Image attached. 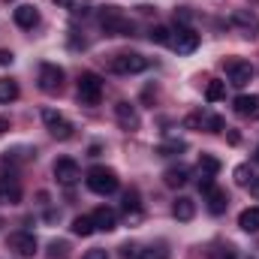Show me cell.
Wrapping results in <instances>:
<instances>
[{"instance_id": "cell-33", "label": "cell", "mask_w": 259, "mask_h": 259, "mask_svg": "<svg viewBox=\"0 0 259 259\" xmlns=\"http://www.w3.org/2000/svg\"><path fill=\"white\" fill-rule=\"evenodd\" d=\"M175 21H178V27H190L193 12H190V9H184V6H178V9H175Z\"/></svg>"}, {"instance_id": "cell-12", "label": "cell", "mask_w": 259, "mask_h": 259, "mask_svg": "<svg viewBox=\"0 0 259 259\" xmlns=\"http://www.w3.org/2000/svg\"><path fill=\"white\" fill-rule=\"evenodd\" d=\"M0 202L3 205H18L21 202V181L12 172H3L0 175Z\"/></svg>"}, {"instance_id": "cell-19", "label": "cell", "mask_w": 259, "mask_h": 259, "mask_svg": "<svg viewBox=\"0 0 259 259\" xmlns=\"http://www.w3.org/2000/svg\"><path fill=\"white\" fill-rule=\"evenodd\" d=\"M205 202H208V211L211 214H223L226 205H229V196H226V190H220V187H211L205 193Z\"/></svg>"}, {"instance_id": "cell-37", "label": "cell", "mask_w": 259, "mask_h": 259, "mask_svg": "<svg viewBox=\"0 0 259 259\" xmlns=\"http://www.w3.org/2000/svg\"><path fill=\"white\" fill-rule=\"evenodd\" d=\"M33 151H24V148H15V151H6V160H30Z\"/></svg>"}, {"instance_id": "cell-22", "label": "cell", "mask_w": 259, "mask_h": 259, "mask_svg": "<svg viewBox=\"0 0 259 259\" xmlns=\"http://www.w3.org/2000/svg\"><path fill=\"white\" fill-rule=\"evenodd\" d=\"M52 3L66 9L69 15H88L91 12V0H52Z\"/></svg>"}, {"instance_id": "cell-29", "label": "cell", "mask_w": 259, "mask_h": 259, "mask_svg": "<svg viewBox=\"0 0 259 259\" xmlns=\"http://www.w3.org/2000/svg\"><path fill=\"white\" fill-rule=\"evenodd\" d=\"M232 175H235V184H238V187H250V184H253V178H256V175L250 172V166H235V172H232Z\"/></svg>"}, {"instance_id": "cell-2", "label": "cell", "mask_w": 259, "mask_h": 259, "mask_svg": "<svg viewBox=\"0 0 259 259\" xmlns=\"http://www.w3.org/2000/svg\"><path fill=\"white\" fill-rule=\"evenodd\" d=\"M84 184L94 190V193L100 196H109L118 190V172L115 169H109V166H94V169H88V178H84Z\"/></svg>"}, {"instance_id": "cell-25", "label": "cell", "mask_w": 259, "mask_h": 259, "mask_svg": "<svg viewBox=\"0 0 259 259\" xmlns=\"http://www.w3.org/2000/svg\"><path fill=\"white\" fill-rule=\"evenodd\" d=\"M181 151H187V142H181V139H169V142H163V145L157 148L160 157H175V154H181Z\"/></svg>"}, {"instance_id": "cell-9", "label": "cell", "mask_w": 259, "mask_h": 259, "mask_svg": "<svg viewBox=\"0 0 259 259\" xmlns=\"http://www.w3.org/2000/svg\"><path fill=\"white\" fill-rule=\"evenodd\" d=\"M229 24L241 27V30H244V36H259V15L253 12V9H232Z\"/></svg>"}, {"instance_id": "cell-14", "label": "cell", "mask_w": 259, "mask_h": 259, "mask_svg": "<svg viewBox=\"0 0 259 259\" xmlns=\"http://www.w3.org/2000/svg\"><path fill=\"white\" fill-rule=\"evenodd\" d=\"M15 24L24 27V30H33V27L39 24V9L30 6V3H21V6L15 9Z\"/></svg>"}, {"instance_id": "cell-43", "label": "cell", "mask_w": 259, "mask_h": 259, "mask_svg": "<svg viewBox=\"0 0 259 259\" xmlns=\"http://www.w3.org/2000/svg\"><path fill=\"white\" fill-rule=\"evenodd\" d=\"M256 160H259V148H256Z\"/></svg>"}, {"instance_id": "cell-23", "label": "cell", "mask_w": 259, "mask_h": 259, "mask_svg": "<svg viewBox=\"0 0 259 259\" xmlns=\"http://www.w3.org/2000/svg\"><path fill=\"white\" fill-rule=\"evenodd\" d=\"M124 214H127L133 223H136V220L142 217V202H139V193H136V190L124 193Z\"/></svg>"}, {"instance_id": "cell-11", "label": "cell", "mask_w": 259, "mask_h": 259, "mask_svg": "<svg viewBox=\"0 0 259 259\" xmlns=\"http://www.w3.org/2000/svg\"><path fill=\"white\" fill-rule=\"evenodd\" d=\"M6 247L18 256H33L36 253V238H33V232H12L6 238Z\"/></svg>"}, {"instance_id": "cell-8", "label": "cell", "mask_w": 259, "mask_h": 259, "mask_svg": "<svg viewBox=\"0 0 259 259\" xmlns=\"http://www.w3.org/2000/svg\"><path fill=\"white\" fill-rule=\"evenodd\" d=\"M199 33H196L193 27H178L175 33H172V49L178 52V55H193L196 49H199Z\"/></svg>"}, {"instance_id": "cell-1", "label": "cell", "mask_w": 259, "mask_h": 259, "mask_svg": "<svg viewBox=\"0 0 259 259\" xmlns=\"http://www.w3.org/2000/svg\"><path fill=\"white\" fill-rule=\"evenodd\" d=\"M100 24L109 36H133V21L121 12V6H103L100 9Z\"/></svg>"}, {"instance_id": "cell-21", "label": "cell", "mask_w": 259, "mask_h": 259, "mask_svg": "<svg viewBox=\"0 0 259 259\" xmlns=\"http://www.w3.org/2000/svg\"><path fill=\"white\" fill-rule=\"evenodd\" d=\"M238 226L244 232H259V208H244L238 214Z\"/></svg>"}, {"instance_id": "cell-39", "label": "cell", "mask_w": 259, "mask_h": 259, "mask_svg": "<svg viewBox=\"0 0 259 259\" xmlns=\"http://www.w3.org/2000/svg\"><path fill=\"white\" fill-rule=\"evenodd\" d=\"M12 61H15V55L9 49H0V66H12Z\"/></svg>"}, {"instance_id": "cell-38", "label": "cell", "mask_w": 259, "mask_h": 259, "mask_svg": "<svg viewBox=\"0 0 259 259\" xmlns=\"http://www.w3.org/2000/svg\"><path fill=\"white\" fill-rule=\"evenodd\" d=\"M81 259H109V253H106L103 247H94V250H88Z\"/></svg>"}, {"instance_id": "cell-26", "label": "cell", "mask_w": 259, "mask_h": 259, "mask_svg": "<svg viewBox=\"0 0 259 259\" xmlns=\"http://www.w3.org/2000/svg\"><path fill=\"white\" fill-rule=\"evenodd\" d=\"M72 232H75V235H81V238L94 235V232H97L94 217H75V220H72Z\"/></svg>"}, {"instance_id": "cell-4", "label": "cell", "mask_w": 259, "mask_h": 259, "mask_svg": "<svg viewBox=\"0 0 259 259\" xmlns=\"http://www.w3.org/2000/svg\"><path fill=\"white\" fill-rule=\"evenodd\" d=\"M78 100L84 106H97L103 100V78L97 72H81L78 75Z\"/></svg>"}, {"instance_id": "cell-27", "label": "cell", "mask_w": 259, "mask_h": 259, "mask_svg": "<svg viewBox=\"0 0 259 259\" xmlns=\"http://www.w3.org/2000/svg\"><path fill=\"white\" fill-rule=\"evenodd\" d=\"M226 97V81H208V88H205V100L208 103H217V100H223Z\"/></svg>"}, {"instance_id": "cell-10", "label": "cell", "mask_w": 259, "mask_h": 259, "mask_svg": "<svg viewBox=\"0 0 259 259\" xmlns=\"http://www.w3.org/2000/svg\"><path fill=\"white\" fill-rule=\"evenodd\" d=\"M226 75H229V84L244 88V84L253 78V66H250V61H238V58H232V61H226Z\"/></svg>"}, {"instance_id": "cell-15", "label": "cell", "mask_w": 259, "mask_h": 259, "mask_svg": "<svg viewBox=\"0 0 259 259\" xmlns=\"http://www.w3.org/2000/svg\"><path fill=\"white\" fill-rule=\"evenodd\" d=\"M115 118H118V124L124 130H139V112H136V106H130V103H118L115 106Z\"/></svg>"}, {"instance_id": "cell-30", "label": "cell", "mask_w": 259, "mask_h": 259, "mask_svg": "<svg viewBox=\"0 0 259 259\" xmlns=\"http://www.w3.org/2000/svg\"><path fill=\"white\" fill-rule=\"evenodd\" d=\"M202 130L220 133V130H223V118H220V115H211V112H202Z\"/></svg>"}, {"instance_id": "cell-32", "label": "cell", "mask_w": 259, "mask_h": 259, "mask_svg": "<svg viewBox=\"0 0 259 259\" xmlns=\"http://www.w3.org/2000/svg\"><path fill=\"white\" fill-rule=\"evenodd\" d=\"M142 259H169V250H166V244H151V247H145L142 250Z\"/></svg>"}, {"instance_id": "cell-28", "label": "cell", "mask_w": 259, "mask_h": 259, "mask_svg": "<svg viewBox=\"0 0 259 259\" xmlns=\"http://www.w3.org/2000/svg\"><path fill=\"white\" fill-rule=\"evenodd\" d=\"M18 100V84L12 78H0V103H12Z\"/></svg>"}, {"instance_id": "cell-13", "label": "cell", "mask_w": 259, "mask_h": 259, "mask_svg": "<svg viewBox=\"0 0 259 259\" xmlns=\"http://www.w3.org/2000/svg\"><path fill=\"white\" fill-rule=\"evenodd\" d=\"M235 112L241 118L256 121L259 118V94H241V97H235Z\"/></svg>"}, {"instance_id": "cell-6", "label": "cell", "mask_w": 259, "mask_h": 259, "mask_svg": "<svg viewBox=\"0 0 259 259\" xmlns=\"http://www.w3.org/2000/svg\"><path fill=\"white\" fill-rule=\"evenodd\" d=\"M36 81H39V88H42L46 94H58V91L64 88V69L58 64H42Z\"/></svg>"}, {"instance_id": "cell-34", "label": "cell", "mask_w": 259, "mask_h": 259, "mask_svg": "<svg viewBox=\"0 0 259 259\" xmlns=\"http://www.w3.org/2000/svg\"><path fill=\"white\" fill-rule=\"evenodd\" d=\"M66 250H69V247H66V241H52V244H49V256L52 259H64L66 256Z\"/></svg>"}, {"instance_id": "cell-44", "label": "cell", "mask_w": 259, "mask_h": 259, "mask_svg": "<svg viewBox=\"0 0 259 259\" xmlns=\"http://www.w3.org/2000/svg\"><path fill=\"white\" fill-rule=\"evenodd\" d=\"M6 3H12V0H6Z\"/></svg>"}, {"instance_id": "cell-42", "label": "cell", "mask_w": 259, "mask_h": 259, "mask_svg": "<svg viewBox=\"0 0 259 259\" xmlns=\"http://www.w3.org/2000/svg\"><path fill=\"white\" fill-rule=\"evenodd\" d=\"M250 190H253V193H259V178H253V184H250Z\"/></svg>"}, {"instance_id": "cell-36", "label": "cell", "mask_w": 259, "mask_h": 259, "mask_svg": "<svg viewBox=\"0 0 259 259\" xmlns=\"http://www.w3.org/2000/svg\"><path fill=\"white\" fill-rule=\"evenodd\" d=\"M184 127H187V130H202V112L187 115V118H184Z\"/></svg>"}, {"instance_id": "cell-20", "label": "cell", "mask_w": 259, "mask_h": 259, "mask_svg": "<svg viewBox=\"0 0 259 259\" xmlns=\"http://www.w3.org/2000/svg\"><path fill=\"white\" fill-rule=\"evenodd\" d=\"M196 172H199V178H217V172H220V160L211 157V154H202L199 163H196Z\"/></svg>"}, {"instance_id": "cell-31", "label": "cell", "mask_w": 259, "mask_h": 259, "mask_svg": "<svg viewBox=\"0 0 259 259\" xmlns=\"http://www.w3.org/2000/svg\"><path fill=\"white\" fill-rule=\"evenodd\" d=\"M208 256L211 259H238V250L232 244H217L214 250H208Z\"/></svg>"}, {"instance_id": "cell-18", "label": "cell", "mask_w": 259, "mask_h": 259, "mask_svg": "<svg viewBox=\"0 0 259 259\" xmlns=\"http://www.w3.org/2000/svg\"><path fill=\"white\" fill-rule=\"evenodd\" d=\"M91 217H94V226H97V229H103V232H112V229L118 226V214H115L112 208H106V205H100Z\"/></svg>"}, {"instance_id": "cell-40", "label": "cell", "mask_w": 259, "mask_h": 259, "mask_svg": "<svg viewBox=\"0 0 259 259\" xmlns=\"http://www.w3.org/2000/svg\"><path fill=\"white\" fill-rule=\"evenodd\" d=\"M211 187H214V178H199V190L202 193H208Z\"/></svg>"}, {"instance_id": "cell-3", "label": "cell", "mask_w": 259, "mask_h": 259, "mask_svg": "<svg viewBox=\"0 0 259 259\" xmlns=\"http://www.w3.org/2000/svg\"><path fill=\"white\" fill-rule=\"evenodd\" d=\"M148 66H151L148 58H142V55H136V52H124V55H115V58H112L109 69H112L115 75H133V72H145Z\"/></svg>"}, {"instance_id": "cell-35", "label": "cell", "mask_w": 259, "mask_h": 259, "mask_svg": "<svg viewBox=\"0 0 259 259\" xmlns=\"http://www.w3.org/2000/svg\"><path fill=\"white\" fill-rule=\"evenodd\" d=\"M121 256L124 259H142V247H139V244H124V247H121Z\"/></svg>"}, {"instance_id": "cell-7", "label": "cell", "mask_w": 259, "mask_h": 259, "mask_svg": "<svg viewBox=\"0 0 259 259\" xmlns=\"http://www.w3.org/2000/svg\"><path fill=\"white\" fill-rule=\"evenodd\" d=\"M52 172H55V178H58L64 187H72V184L81 178V169H78V163H75L72 157H61V160H55Z\"/></svg>"}, {"instance_id": "cell-24", "label": "cell", "mask_w": 259, "mask_h": 259, "mask_svg": "<svg viewBox=\"0 0 259 259\" xmlns=\"http://www.w3.org/2000/svg\"><path fill=\"white\" fill-rule=\"evenodd\" d=\"M148 39H151L154 46H172V30H169L166 24H157V27L148 30Z\"/></svg>"}, {"instance_id": "cell-41", "label": "cell", "mask_w": 259, "mask_h": 259, "mask_svg": "<svg viewBox=\"0 0 259 259\" xmlns=\"http://www.w3.org/2000/svg\"><path fill=\"white\" fill-rule=\"evenodd\" d=\"M6 130H9V118H0V136H3Z\"/></svg>"}, {"instance_id": "cell-5", "label": "cell", "mask_w": 259, "mask_h": 259, "mask_svg": "<svg viewBox=\"0 0 259 259\" xmlns=\"http://www.w3.org/2000/svg\"><path fill=\"white\" fill-rule=\"evenodd\" d=\"M42 124L49 127V133H52L55 139H61V142L72 139V124L66 121L61 112H55V109H42Z\"/></svg>"}, {"instance_id": "cell-16", "label": "cell", "mask_w": 259, "mask_h": 259, "mask_svg": "<svg viewBox=\"0 0 259 259\" xmlns=\"http://www.w3.org/2000/svg\"><path fill=\"white\" fill-rule=\"evenodd\" d=\"M172 217H175V220H181V223L193 220V217H196V202H193V199H187V196H178V199L172 202Z\"/></svg>"}, {"instance_id": "cell-17", "label": "cell", "mask_w": 259, "mask_h": 259, "mask_svg": "<svg viewBox=\"0 0 259 259\" xmlns=\"http://www.w3.org/2000/svg\"><path fill=\"white\" fill-rule=\"evenodd\" d=\"M187 181H190V169H187V166H172V169H166V172H163V184H166V187H172V190L184 187Z\"/></svg>"}]
</instances>
